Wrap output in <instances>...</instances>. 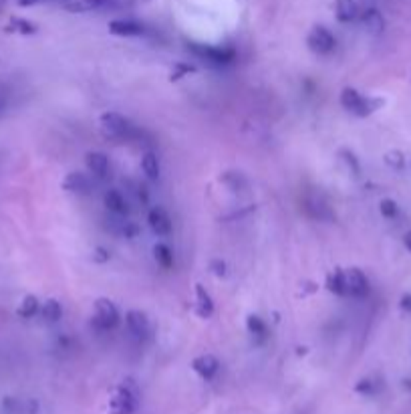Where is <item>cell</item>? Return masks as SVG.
Listing matches in <instances>:
<instances>
[{"mask_svg": "<svg viewBox=\"0 0 411 414\" xmlns=\"http://www.w3.org/2000/svg\"><path fill=\"white\" fill-rule=\"evenodd\" d=\"M140 406V388L133 380L117 384L109 398V414H133Z\"/></svg>", "mask_w": 411, "mask_h": 414, "instance_id": "cell-1", "label": "cell"}, {"mask_svg": "<svg viewBox=\"0 0 411 414\" xmlns=\"http://www.w3.org/2000/svg\"><path fill=\"white\" fill-rule=\"evenodd\" d=\"M99 127H101V134L109 140H133L140 134L137 127L133 126L127 117H124L121 113H115V111H105L99 117Z\"/></svg>", "mask_w": 411, "mask_h": 414, "instance_id": "cell-2", "label": "cell"}, {"mask_svg": "<svg viewBox=\"0 0 411 414\" xmlns=\"http://www.w3.org/2000/svg\"><path fill=\"white\" fill-rule=\"evenodd\" d=\"M339 101L343 109H347L349 113H353L357 117H367V115H371L373 111H377V109L383 106L381 99L367 97L361 91L355 90V87H345V90L341 91Z\"/></svg>", "mask_w": 411, "mask_h": 414, "instance_id": "cell-3", "label": "cell"}, {"mask_svg": "<svg viewBox=\"0 0 411 414\" xmlns=\"http://www.w3.org/2000/svg\"><path fill=\"white\" fill-rule=\"evenodd\" d=\"M306 45H308V49L313 53L331 55L335 51V47H337V38L327 27L317 24V27L311 29V33L306 36Z\"/></svg>", "mask_w": 411, "mask_h": 414, "instance_id": "cell-4", "label": "cell"}, {"mask_svg": "<svg viewBox=\"0 0 411 414\" xmlns=\"http://www.w3.org/2000/svg\"><path fill=\"white\" fill-rule=\"evenodd\" d=\"M343 281H345V297L361 299V297H365L369 293V279L357 267L343 269Z\"/></svg>", "mask_w": 411, "mask_h": 414, "instance_id": "cell-5", "label": "cell"}, {"mask_svg": "<svg viewBox=\"0 0 411 414\" xmlns=\"http://www.w3.org/2000/svg\"><path fill=\"white\" fill-rule=\"evenodd\" d=\"M93 324L97 325L99 329H113L115 325L119 324V311L115 304L107 299V297H101L95 301V317H93Z\"/></svg>", "mask_w": 411, "mask_h": 414, "instance_id": "cell-6", "label": "cell"}, {"mask_svg": "<svg viewBox=\"0 0 411 414\" xmlns=\"http://www.w3.org/2000/svg\"><path fill=\"white\" fill-rule=\"evenodd\" d=\"M190 49H192V53L197 55L200 59H206V61L216 63V65L230 63L234 59L232 49H224V47H212V45H197V43H192Z\"/></svg>", "mask_w": 411, "mask_h": 414, "instance_id": "cell-7", "label": "cell"}, {"mask_svg": "<svg viewBox=\"0 0 411 414\" xmlns=\"http://www.w3.org/2000/svg\"><path fill=\"white\" fill-rule=\"evenodd\" d=\"M113 0H61V6L71 15H85L111 6Z\"/></svg>", "mask_w": 411, "mask_h": 414, "instance_id": "cell-8", "label": "cell"}, {"mask_svg": "<svg viewBox=\"0 0 411 414\" xmlns=\"http://www.w3.org/2000/svg\"><path fill=\"white\" fill-rule=\"evenodd\" d=\"M109 33L117 36H140L145 33V27L133 18H115L109 22Z\"/></svg>", "mask_w": 411, "mask_h": 414, "instance_id": "cell-9", "label": "cell"}, {"mask_svg": "<svg viewBox=\"0 0 411 414\" xmlns=\"http://www.w3.org/2000/svg\"><path fill=\"white\" fill-rule=\"evenodd\" d=\"M147 222H149V229L154 231V234H158V236L172 234V218H170V215L161 206H154L149 210Z\"/></svg>", "mask_w": 411, "mask_h": 414, "instance_id": "cell-10", "label": "cell"}, {"mask_svg": "<svg viewBox=\"0 0 411 414\" xmlns=\"http://www.w3.org/2000/svg\"><path fill=\"white\" fill-rule=\"evenodd\" d=\"M85 164H87V170H89L95 178L103 180V178H107L109 176L111 166H109V158L103 152H87Z\"/></svg>", "mask_w": 411, "mask_h": 414, "instance_id": "cell-11", "label": "cell"}, {"mask_svg": "<svg viewBox=\"0 0 411 414\" xmlns=\"http://www.w3.org/2000/svg\"><path fill=\"white\" fill-rule=\"evenodd\" d=\"M192 368H194V372L200 378L212 380L218 374V370H220V362L212 354H202V356H197L196 360L192 362Z\"/></svg>", "mask_w": 411, "mask_h": 414, "instance_id": "cell-12", "label": "cell"}, {"mask_svg": "<svg viewBox=\"0 0 411 414\" xmlns=\"http://www.w3.org/2000/svg\"><path fill=\"white\" fill-rule=\"evenodd\" d=\"M126 324L129 334L135 336V338H140V340L149 334V320H147V315H145L143 311H137V309L127 311Z\"/></svg>", "mask_w": 411, "mask_h": 414, "instance_id": "cell-13", "label": "cell"}, {"mask_svg": "<svg viewBox=\"0 0 411 414\" xmlns=\"http://www.w3.org/2000/svg\"><path fill=\"white\" fill-rule=\"evenodd\" d=\"M63 188L71 194H89L91 178L83 172H69L63 180Z\"/></svg>", "mask_w": 411, "mask_h": 414, "instance_id": "cell-14", "label": "cell"}, {"mask_svg": "<svg viewBox=\"0 0 411 414\" xmlns=\"http://www.w3.org/2000/svg\"><path fill=\"white\" fill-rule=\"evenodd\" d=\"M103 202H105V206L109 208V213H113V215L124 216L129 213V202H127L126 194L119 192L117 188L107 190L105 197H103Z\"/></svg>", "mask_w": 411, "mask_h": 414, "instance_id": "cell-15", "label": "cell"}, {"mask_svg": "<svg viewBox=\"0 0 411 414\" xmlns=\"http://www.w3.org/2000/svg\"><path fill=\"white\" fill-rule=\"evenodd\" d=\"M359 13L355 0H335V17L339 22H353L359 18Z\"/></svg>", "mask_w": 411, "mask_h": 414, "instance_id": "cell-16", "label": "cell"}, {"mask_svg": "<svg viewBox=\"0 0 411 414\" xmlns=\"http://www.w3.org/2000/svg\"><path fill=\"white\" fill-rule=\"evenodd\" d=\"M196 311L200 317H204V320H208V317H212V313H214V301H212V297H210V293L206 291L204 285H196Z\"/></svg>", "mask_w": 411, "mask_h": 414, "instance_id": "cell-17", "label": "cell"}, {"mask_svg": "<svg viewBox=\"0 0 411 414\" xmlns=\"http://www.w3.org/2000/svg\"><path fill=\"white\" fill-rule=\"evenodd\" d=\"M359 18L363 20V24L371 31V33H383L385 29V20H383V15L377 10V8H365L363 13H359Z\"/></svg>", "mask_w": 411, "mask_h": 414, "instance_id": "cell-18", "label": "cell"}, {"mask_svg": "<svg viewBox=\"0 0 411 414\" xmlns=\"http://www.w3.org/2000/svg\"><path fill=\"white\" fill-rule=\"evenodd\" d=\"M246 329H248V334H251L252 338L258 340V342H264L267 336H269V325H267V322L260 315H254V313L246 317Z\"/></svg>", "mask_w": 411, "mask_h": 414, "instance_id": "cell-19", "label": "cell"}, {"mask_svg": "<svg viewBox=\"0 0 411 414\" xmlns=\"http://www.w3.org/2000/svg\"><path fill=\"white\" fill-rule=\"evenodd\" d=\"M142 170H143V174H145L149 180H158L161 174V164H160V158H158V154H154V152H145L142 158Z\"/></svg>", "mask_w": 411, "mask_h": 414, "instance_id": "cell-20", "label": "cell"}, {"mask_svg": "<svg viewBox=\"0 0 411 414\" xmlns=\"http://www.w3.org/2000/svg\"><path fill=\"white\" fill-rule=\"evenodd\" d=\"M40 315L45 322L49 324H54L63 317V306L59 299H47L45 304H40Z\"/></svg>", "mask_w": 411, "mask_h": 414, "instance_id": "cell-21", "label": "cell"}, {"mask_svg": "<svg viewBox=\"0 0 411 414\" xmlns=\"http://www.w3.org/2000/svg\"><path fill=\"white\" fill-rule=\"evenodd\" d=\"M6 31H8V33H17V35L29 36L36 33V24L35 22H31V20H27V18L13 17L8 20V24H6Z\"/></svg>", "mask_w": 411, "mask_h": 414, "instance_id": "cell-22", "label": "cell"}, {"mask_svg": "<svg viewBox=\"0 0 411 414\" xmlns=\"http://www.w3.org/2000/svg\"><path fill=\"white\" fill-rule=\"evenodd\" d=\"M381 388H383V380L377 378V376H367V378L359 380L357 386H355V390L363 397H375L381 392Z\"/></svg>", "mask_w": 411, "mask_h": 414, "instance_id": "cell-23", "label": "cell"}, {"mask_svg": "<svg viewBox=\"0 0 411 414\" xmlns=\"http://www.w3.org/2000/svg\"><path fill=\"white\" fill-rule=\"evenodd\" d=\"M38 309H40V301L36 299L35 295H27V297L20 301L17 313L18 317H22V320H31V317H35L36 313H38Z\"/></svg>", "mask_w": 411, "mask_h": 414, "instance_id": "cell-24", "label": "cell"}, {"mask_svg": "<svg viewBox=\"0 0 411 414\" xmlns=\"http://www.w3.org/2000/svg\"><path fill=\"white\" fill-rule=\"evenodd\" d=\"M154 257H156L158 265H161L163 269H172V267H174V252H172V249H170L167 245L158 243V245L154 247Z\"/></svg>", "mask_w": 411, "mask_h": 414, "instance_id": "cell-25", "label": "cell"}, {"mask_svg": "<svg viewBox=\"0 0 411 414\" xmlns=\"http://www.w3.org/2000/svg\"><path fill=\"white\" fill-rule=\"evenodd\" d=\"M324 287L329 289L331 293H335V295H345V281H343V269L331 271V273L327 275Z\"/></svg>", "mask_w": 411, "mask_h": 414, "instance_id": "cell-26", "label": "cell"}, {"mask_svg": "<svg viewBox=\"0 0 411 414\" xmlns=\"http://www.w3.org/2000/svg\"><path fill=\"white\" fill-rule=\"evenodd\" d=\"M379 213L383 218H389V220H394L399 215V206H397V202L391 199H383L379 202Z\"/></svg>", "mask_w": 411, "mask_h": 414, "instance_id": "cell-27", "label": "cell"}, {"mask_svg": "<svg viewBox=\"0 0 411 414\" xmlns=\"http://www.w3.org/2000/svg\"><path fill=\"white\" fill-rule=\"evenodd\" d=\"M385 164L389 168H394V170H401L405 166V158H403V154L399 150H391V152L385 154Z\"/></svg>", "mask_w": 411, "mask_h": 414, "instance_id": "cell-28", "label": "cell"}, {"mask_svg": "<svg viewBox=\"0 0 411 414\" xmlns=\"http://www.w3.org/2000/svg\"><path fill=\"white\" fill-rule=\"evenodd\" d=\"M341 156L345 158V162H347V166H349V170H351L355 176H359V174H361V166H359L355 154H353V152H349V150H343V152H341Z\"/></svg>", "mask_w": 411, "mask_h": 414, "instance_id": "cell-29", "label": "cell"}, {"mask_svg": "<svg viewBox=\"0 0 411 414\" xmlns=\"http://www.w3.org/2000/svg\"><path fill=\"white\" fill-rule=\"evenodd\" d=\"M194 71V67H190V65H178L176 67V71H172V81H178V79H181L184 75H188V73H192Z\"/></svg>", "mask_w": 411, "mask_h": 414, "instance_id": "cell-30", "label": "cell"}, {"mask_svg": "<svg viewBox=\"0 0 411 414\" xmlns=\"http://www.w3.org/2000/svg\"><path fill=\"white\" fill-rule=\"evenodd\" d=\"M210 269L214 271V275H218V277H222V275H226V265H224L222 261H212V265H210Z\"/></svg>", "mask_w": 411, "mask_h": 414, "instance_id": "cell-31", "label": "cell"}, {"mask_svg": "<svg viewBox=\"0 0 411 414\" xmlns=\"http://www.w3.org/2000/svg\"><path fill=\"white\" fill-rule=\"evenodd\" d=\"M8 108V91L0 90V115Z\"/></svg>", "mask_w": 411, "mask_h": 414, "instance_id": "cell-32", "label": "cell"}, {"mask_svg": "<svg viewBox=\"0 0 411 414\" xmlns=\"http://www.w3.org/2000/svg\"><path fill=\"white\" fill-rule=\"evenodd\" d=\"M399 307H401L403 311L411 313V293H405V295L401 297V301H399Z\"/></svg>", "mask_w": 411, "mask_h": 414, "instance_id": "cell-33", "label": "cell"}, {"mask_svg": "<svg viewBox=\"0 0 411 414\" xmlns=\"http://www.w3.org/2000/svg\"><path fill=\"white\" fill-rule=\"evenodd\" d=\"M38 2H45V0H17L18 6H22V8H29V6H35Z\"/></svg>", "mask_w": 411, "mask_h": 414, "instance_id": "cell-34", "label": "cell"}, {"mask_svg": "<svg viewBox=\"0 0 411 414\" xmlns=\"http://www.w3.org/2000/svg\"><path fill=\"white\" fill-rule=\"evenodd\" d=\"M403 245H405V249L411 252V231L403 236Z\"/></svg>", "mask_w": 411, "mask_h": 414, "instance_id": "cell-35", "label": "cell"}]
</instances>
